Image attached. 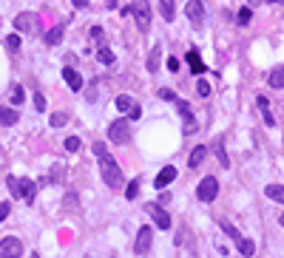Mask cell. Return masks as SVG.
Segmentation results:
<instances>
[{
	"mask_svg": "<svg viewBox=\"0 0 284 258\" xmlns=\"http://www.w3.org/2000/svg\"><path fill=\"white\" fill-rule=\"evenodd\" d=\"M94 154H97V159H99V176H103V182L108 184L111 190L123 187V170H119V165L114 162V156L108 154L105 142H94Z\"/></svg>",
	"mask_w": 284,
	"mask_h": 258,
	"instance_id": "6da1fadb",
	"label": "cell"
},
{
	"mask_svg": "<svg viewBox=\"0 0 284 258\" xmlns=\"http://www.w3.org/2000/svg\"><path fill=\"white\" fill-rule=\"evenodd\" d=\"M131 14H134L136 26H139V34H148L151 29V3L148 0H131Z\"/></svg>",
	"mask_w": 284,
	"mask_h": 258,
	"instance_id": "7a4b0ae2",
	"label": "cell"
},
{
	"mask_svg": "<svg viewBox=\"0 0 284 258\" xmlns=\"http://www.w3.org/2000/svg\"><path fill=\"white\" fill-rule=\"evenodd\" d=\"M108 139L114 145H128L131 142V128H128V119H117V122L108 128Z\"/></svg>",
	"mask_w": 284,
	"mask_h": 258,
	"instance_id": "3957f363",
	"label": "cell"
},
{
	"mask_svg": "<svg viewBox=\"0 0 284 258\" xmlns=\"http://www.w3.org/2000/svg\"><path fill=\"white\" fill-rule=\"evenodd\" d=\"M20 255H23V241L14 239V235L0 239V258H20Z\"/></svg>",
	"mask_w": 284,
	"mask_h": 258,
	"instance_id": "277c9868",
	"label": "cell"
},
{
	"mask_svg": "<svg viewBox=\"0 0 284 258\" xmlns=\"http://www.w3.org/2000/svg\"><path fill=\"white\" fill-rule=\"evenodd\" d=\"M216 193H219V182L213 176H205L202 182H199V187H196L199 202H213V199H216Z\"/></svg>",
	"mask_w": 284,
	"mask_h": 258,
	"instance_id": "5b68a950",
	"label": "cell"
},
{
	"mask_svg": "<svg viewBox=\"0 0 284 258\" xmlns=\"http://www.w3.org/2000/svg\"><path fill=\"white\" fill-rule=\"evenodd\" d=\"M14 29H17L20 34H34V31H37V14L20 12L17 17H14Z\"/></svg>",
	"mask_w": 284,
	"mask_h": 258,
	"instance_id": "8992f818",
	"label": "cell"
},
{
	"mask_svg": "<svg viewBox=\"0 0 284 258\" xmlns=\"http://www.w3.org/2000/svg\"><path fill=\"white\" fill-rule=\"evenodd\" d=\"M142 207H145V213H148L151 219H154V224H156V227H162V230H171V216H168L162 207H156V204H142Z\"/></svg>",
	"mask_w": 284,
	"mask_h": 258,
	"instance_id": "52a82bcc",
	"label": "cell"
},
{
	"mask_svg": "<svg viewBox=\"0 0 284 258\" xmlns=\"http://www.w3.org/2000/svg\"><path fill=\"white\" fill-rule=\"evenodd\" d=\"M185 14H188V20H191L193 26H202L205 23V3L202 0H191L185 6Z\"/></svg>",
	"mask_w": 284,
	"mask_h": 258,
	"instance_id": "ba28073f",
	"label": "cell"
},
{
	"mask_svg": "<svg viewBox=\"0 0 284 258\" xmlns=\"http://www.w3.org/2000/svg\"><path fill=\"white\" fill-rule=\"evenodd\" d=\"M151 241H154V230H151V227H139V233H136V244H134V250L139 252V255H145V252L151 250Z\"/></svg>",
	"mask_w": 284,
	"mask_h": 258,
	"instance_id": "9c48e42d",
	"label": "cell"
},
{
	"mask_svg": "<svg viewBox=\"0 0 284 258\" xmlns=\"http://www.w3.org/2000/svg\"><path fill=\"white\" fill-rule=\"evenodd\" d=\"M173 179H176V167L173 165H168V167H162L159 173H156V190H162V187H168V184L173 182Z\"/></svg>",
	"mask_w": 284,
	"mask_h": 258,
	"instance_id": "30bf717a",
	"label": "cell"
},
{
	"mask_svg": "<svg viewBox=\"0 0 284 258\" xmlns=\"http://www.w3.org/2000/svg\"><path fill=\"white\" fill-rule=\"evenodd\" d=\"M63 34H66V26H63V23L51 26V29L46 31V46H60L63 43Z\"/></svg>",
	"mask_w": 284,
	"mask_h": 258,
	"instance_id": "8fae6325",
	"label": "cell"
},
{
	"mask_svg": "<svg viewBox=\"0 0 284 258\" xmlns=\"http://www.w3.org/2000/svg\"><path fill=\"white\" fill-rule=\"evenodd\" d=\"M63 80L68 82L71 91H80V88H83V77L77 74V68H63Z\"/></svg>",
	"mask_w": 284,
	"mask_h": 258,
	"instance_id": "7c38bea8",
	"label": "cell"
},
{
	"mask_svg": "<svg viewBox=\"0 0 284 258\" xmlns=\"http://www.w3.org/2000/svg\"><path fill=\"white\" fill-rule=\"evenodd\" d=\"M17 184H20V196L31 204V202H34V190H37V184L31 182V179H17Z\"/></svg>",
	"mask_w": 284,
	"mask_h": 258,
	"instance_id": "4fadbf2b",
	"label": "cell"
},
{
	"mask_svg": "<svg viewBox=\"0 0 284 258\" xmlns=\"http://www.w3.org/2000/svg\"><path fill=\"white\" fill-rule=\"evenodd\" d=\"M176 105H179V114H182V119H185V128H188V131H193V128H196V122H193L191 105H188L185 99H176Z\"/></svg>",
	"mask_w": 284,
	"mask_h": 258,
	"instance_id": "5bb4252c",
	"label": "cell"
},
{
	"mask_svg": "<svg viewBox=\"0 0 284 258\" xmlns=\"http://www.w3.org/2000/svg\"><path fill=\"white\" fill-rule=\"evenodd\" d=\"M205 156H208V147H205V145H196V147L191 150V159H188V165H191V167H199V165L205 162Z\"/></svg>",
	"mask_w": 284,
	"mask_h": 258,
	"instance_id": "9a60e30c",
	"label": "cell"
},
{
	"mask_svg": "<svg viewBox=\"0 0 284 258\" xmlns=\"http://www.w3.org/2000/svg\"><path fill=\"white\" fill-rule=\"evenodd\" d=\"M188 66H191V71H193V74H202V71H205V62H202V57H199V51H196V49L188 51Z\"/></svg>",
	"mask_w": 284,
	"mask_h": 258,
	"instance_id": "2e32d148",
	"label": "cell"
},
{
	"mask_svg": "<svg viewBox=\"0 0 284 258\" xmlns=\"http://www.w3.org/2000/svg\"><path fill=\"white\" fill-rule=\"evenodd\" d=\"M17 119H20V114L14 108H3L0 105V125H17Z\"/></svg>",
	"mask_w": 284,
	"mask_h": 258,
	"instance_id": "e0dca14e",
	"label": "cell"
},
{
	"mask_svg": "<svg viewBox=\"0 0 284 258\" xmlns=\"http://www.w3.org/2000/svg\"><path fill=\"white\" fill-rule=\"evenodd\" d=\"M265 193H267V199H276V202L284 204V187H281V184H267Z\"/></svg>",
	"mask_w": 284,
	"mask_h": 258,
	"instance_id": "ac0fdd59",
	"label": "cell"
},
{
	"mask_svg": "<svg viewBox=\"0 0 284 258\" xmlns=\"http://www.w3.org/2000/svg\"><path fill=\"white\" fill-rule=\"evenodd\" d=\"M236 247H239V252H241L245 258H250V255L256 252V244H253L250 239H239V241H236Z\"/></svg>",
	"mask_w": 284,
	"mask_h": 258,
	"instance_id": "d6986e66",
	"label": "cell"
},
{
	"mask_svg": "<svg viewBox=\"0 0 284 258\" xmlns=\"http://www.w3.org/2000/svg\"><path fill=\"white\" fill-rule=\"evenodd\" d=\"M159 60H162V46H154L148 57V71H159Z\"/></svg>",
	"mask_w": 284,
	"mask_h": 258,
	"instance_id": "ffe728a7",
	"label": "cell"
},
{
	"mask_svg": "<svg viewBox=\"0 0 284 258\" xmlns=\"http://www.w3.org/2000/svg\"><path fill=\"white\" fill-rule=\"evenodd\" d=\"M134 105H136V102L128 97V94H119V97H117V111H119V114H128Z\"/></svg>",
	"mask_w": 284,
	"mask_h": 258,
	"instance_id": "44dd1931",
	"label": "cell"
},
{
	"mask_svg": "<svg viewBox=\"0 0 284 258\" xmlns=\"http://www.w3.org/2000/svg\"><path fill=\"white\" fill-rule=\"evenodd\" d=\"M270 85L273 88H284V66H278V68L270 71Z\"/></svg>",
	"mask_w": 284,
	"mask_h": 258,
	"instance_id": "7402d4cb",
	"label": "cell"
},
{
	"mask_svg": "<svg viewBox=\"0 0 284 258\" xmlns=\"http://www.w3.org/2000/svg\"><path fill=\"white\" fill-rule=\"evenodd\" d=\"M159 9H162V17H165L168 23H171L173 14H176V12H173V0H159Z\"/></svg>",
	"mask_w": 284,
	"mask_h": 258,
	"instance_id": "603a6c76",
	"label": "cell"
},
{
	"mask_svg": "<svg viewBox=\"0 0 284 258\" xmlns=\"http://www.w3.org/2000/svg\"><path fill=\"white\" fill-rule=\"evenodd\" d=\"M49 122H51V128H63V125L68 122V114H66V111H57V114H51Z\"/></svg>",
	"mask_w": 284,
	"mask_h": 258,
	"instance_id": "cb8c5ba5",
	"label": "cell"
},
{
	"mask_svg": "<svg viewBox=\"0 0 284 258\" xmlns=\"http://www.w3.org/2000/svg\"><path fill=\"white\" fill-rule=\"evenodd\" d=\"M97 60L103 62V66H111V62H114V51H111V49H105V46H103V49L97 51Z\"/></svg>",
	"mask_w": 284,
	"mask_h": 258,
	"instance_id": "d4e9b609",
	"label": "cell"
},
{
	"mask_svg": "<svg viewBox=\"0 0 284 258\" xmlns=\"http://www.w3.org/2000/svg\"><path fill=\"white\" fill-rule=\"evenodd\" d=\"M136 196H139V179L128 182V187H125V199H136Z\"/></svg>",
	"mask_w": 284,
	"mask_h": 258,
	"instance_id": "484cf974",
	"label": "cell"
},
{
	"mask_svg": "<svg viewBox=\"0 0 284 258\" xmlns=\"http://www.w3.org/2000/svg\"><path fill=\"white\" fill-rule=\"evenodd\" d=\"M219 224H222V230H225V233H228L233 241H239V239H241V235H239V230H236L233 224H230V221H225V219H222V221H219Z\"/></svg>",
	"mask_w": 284,
	"mask_h": 258,
	"instance_id": "4316f807",
	"label": "cell"
},
{
	"mask_svg": "<svg viewBox=\"0 0 284 258\" xmlns=\"http://www.w3.org/2000/svg\"><path fill=\"white\" fill-rule=\"evenodd\" d=\"M6 184H9V190H12V196H20V184H17V176H6Z\"/></svg>",
	"mask_w": 284,
	"mask_h": 258,
	"instance_id": "83f0119b",
	"label": "cell"
},
{
	"mask_svg": "<svg viewBox=\"0 0 284 258\" xmlns=\"http://www.w3.org/2000/svg\"><path fill=\"white\" fill-rule=\"evenodd\" d=\"M66 150H71V154L80 150V136H68V139H66Z\"/></svg>",
	"mask_w": 284,
	"mask_h": 258,
	"instance_id": "f1b7e54d",
	"label": "cell"
},
{
	"mask_svg": "<svg viewBox=\"0 0 284 258\" xmlns=\"http://www.w3.org/2000/svg\"><path fill=\"white\" fill-rule=\"evenodd\" d=\"M23 99H26L23 88H20V85H14V88H12V102H14V105H20V102H23Z\"/></svg>",
	"mask_w": 284,
	"mask_h": 258,
	"instance_id": "f546056e",
	"label": "cell"
},
{
	"mask_svg": "<svg viewBox=\"0 0 284 258\" xmlns=\"http://www.w3.org/2000/svg\"><path fill=\"white\" fill-rule=\"evenodd\" d=\"M250 17H253V12H250L247 6H245V9H239V23H241V26L250 23Z\"/></svg>",
	"mask_w": 284,
	"mask_h": 258,
	"instance_id": "4dcf8cb0",
	"label": "cell"
},
{
	"mask_svg": "<svg viewBox=\"0 0 284 258\" xmlns=\"http://www.w3.org/2000/svg\"><path fill=\"white\" fill-rule=\"evenodd\" d=\"M6 46H9V51H17L20 49V37L17 34H9L6 37Z\"/></svg>",
	"mask_w": 284,
	"mask_h": 258,
	"instance_id": "1f68e13d",
	"label": "cell"
},
{
	"mask_svg": "<svg viewBox=\"0 0 284 258\" xmlns=\"http://www.w3.org/2000/svg\"><path fill=\"white\" fill-rule=\"evenodd\" d=\"M196 94H199V97H208V94H210V85H208L205 80H199V82H196Z\"/></svg>",
	"mask_w": 284,
	"mask_h": 258,
	"instance_id": "d6a6232c",
	"label": "cell"
},
{
	"mask_svg": "<svg viewBox=\"0 0 284 258\" xmlns=\"http://www.w3.org/2000/svg\"><path fill=\"white\" fill-rule=\"evenodd\" d=\"M34 108H37L40 114L46 111V97H43V94H34Z\"/></svg>",
	"mask_w": 284,
	"mask_h": 258,
	"instance_id": "836d02e7",
	"label": "cell"
},
{
	"mask_svg": "<svg viewBox=\"0 0 284 258\" xmlns=\"http://www.w3.org/2000/svg\"><path fill=\"white\" fill-rule=\"evenodd\" d=\"M168 71H179V60H176V57H168Z\"/></svg>",
	"mask_w": 284,
	"mask_h": 258,
	"instance_id": "e575fe53",
	"label": "cell"
},
{
	"mask_svg": "<svg viewBox=\"0 0 284 258\" xmlns=\"http://www.w3.org/2000/svg\"><path fill=\"white\" fill-rule=\"evenodd\" d=\"M9 213H12V204H9V202H3V204H0V221L6 219Z\"/></svg>",
	"mask_w": 284,
	"mask_h": 258,
	"instance_id": "d590c367",
	"label": "cell"
},
{
	"mask_svg": "<svg viewBox=\"0 0 284 258\" xmlns=\"http://www.w3.org/2000/svg\"><path fill=\"white\" fill-rule=\"evenodd\" d=\"M139 117H142V108H139V105H134V108L128 111V119H139Z\"/></svg>",
	"mask_w": 284,
	"mask_h": 258,
	"instance_id": "8d00e7d4",
	"label": "cell"
},
{
	"mask_svg": "<svg viewBox=\"0 0 284 258\" xmlns=\"http://www.w3.org/2000/svg\"><path fill=\"white\" fill-rule=\"evenodd\" d=\"M159 97H162V99H176V94H173L171 88H162V91H159Z\"/></svg>",
	"mask_w": 284,
	"mask_h": 258,
	"instance_id": "74e56055",
	"label": "cell"
},
{
	"mask_svg": "<svg viewBox=\"0 0 284 258\" xmlns=\"http://www.w3.org/2000/svg\"><path fill=\"white\" fill-rule=\"evenodd\" d=\"M99 37H103V29H99V26H94V29H91V40H99Z\"/></svg>",
	"mask_w": 284,
	"mask_h": 258,
	"instance_id": "f35d334b",
	"label": "cell"
},
{
	"mask_svg": "<svg viewBox=\"0 0 284 258\" xmlns=\"http://www.w3.org/2000/svg\"><path fill=\"white\" fill-rule=\"evenodd\" d=\"M71 3H74V6H77V9H86V6H88V3H91V0H71Z\"/></svg>",
	"mask_w": 284,
	"mask_h": 258,
	"instance_id": "ab89813d",
	"label": "cell"
},
{
	"mask_svg": "<svg viewBox=\"0 0 284 258\" xmlns=\"http://www.w3.org/2000/svg\"><path fill=\"white\" fill-rule=\"evenodd\" d=\"M273 3H281V6H284V0H273Z\"/></svg>",
	"mask_w": 284,
	"mask_h": 258,
	"instance_id": "60d3db41",
	"label": "cell"
},
{
	"mask_svg": "<svg viewBox=\"0 0 284 258\" xmlns=\"http://www.w3.org/2000/svg\"><path fill=\"white\" fill-rule=\"evenodd\" d=\"M31 258H40V255H37V252H31Z\"/></svg>",
	"mask_w": 284,
	"mask_h": 258,
	"instance_id": "b9f144b4",
	"label": "cell"
},
{
	"mask_svg": "<svg viewBox=\"0 0 284 258\" xmlns=\"http://www.w3.org/2000/svg\"><path fill=\"white\" fill-rule=\"evenodd\" d=\"M281 227H284V213H281Z\"/></svg>",
	"mask_w": 284,
	"mask_h": 258,
	"instance_id": "7bdbcfd3",
	"label": "cell"
}]
</instances>
